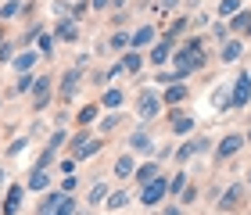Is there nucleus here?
I'll return each mask as SVG.
<instances>
[{
    "mask_svg": "<svg viewBox=\"0 0 251 215\" xmlns=\"http://www.w3.org/2000/svg\"><path fill=\"white\" fill-rule=\"evenodd\" d=\"M248 100H251V75L241 72L237 83H233V90H230V108H244Z\"/></svg>",
    "mask_w": 251,
    "mask_h": 215,
    "instance_id": "f257e3e1",
    "label": "nucleus"
},
{
    "mask_svg": "<svg viewBox=\"0 0 251 215\" xmlns=\"http://www.w3.org/2000/svg\"><path fill=\"white\" fill-rule=\"evenodd\" d=\"M244 143H248L244 133H230V137H223V140H219V151H215V158H219V162H226V158H233Z\"/></svg>",
    "mask_w": 251,
    "mask_h": 215,
    "instance_id": "f03ea898",
    "label": "nucleus"
},
{
    "mask_svg": "<svg viewBox=\"0 0 251 215\" xmlns=\"http://www.w3.org/2000/svg\"><path fill=\"white\" fill-rule=\"evenodd\" d=\"M165 190H169V179H151V183H147L144 190H140V205H158V201L165 197Z\"/></svg>",
    "mask_w": 251,
    "mask_h": 215,
    "instance_id": "7ed1b4c3",
    "label": "nucleus"
},
{
    "mask_svg": "<svg viewBox=\"0 0 251 215\" xmlns=\"http://www.w3.org/2000/svg\"><path fill=\"white\" fill-rule=\"evenodd\" d=\"M158 111H162V100H158V97L144 94L140 100H136V115H140V119H154Z\"/></svg>",
    "mask_w": 251,
    "mask_h": 215,
    "instance_id": "20e7f679",
    "label": "nucleus"
},
{
    "mask_svg": "<svg viewBox=\"0 0 251 215\" xmlns=\"http://www.w3.org/2000/svg\"><path fill=\"white\" fill-rule=\"evenodd\" d=\"M241 58H244V43H241V40H226V43H223V54H219V61L233 65V61H241Z\"/></svg>",
    "mask_w": 251,
    "mask_h": 215,
    "instance_id": "39448f33",
    "label": "nucleus"
},
{
    "mask_svg": "<svg viewBox=\"0 0 251 215\" xmlns=\"http://www.w3.org/2000/svg\"><path fill=\"white\" fill-rule=\"evenodd\" d=\"M47 94H50V79L40 75L36 83H32V108H43V104H47Z\"/></svg>",
    "mask_w": 251,
    "mask_h": 215,
    "instance_id": "423d86ee",
    "label": "nucleus"
},
{
    "mask_svg": "<svg viewBox=\"0 0 251 215\" xmlns=\"http://www.w3.org/2000/svg\"><path fill=\"white\" fill-rule=\"evenodd\" d=\"M169 58H173V40L154 43V50H151V65H165Z\"/></svg>",
    "mask_w": 251,
    "mask_h": 215,
    "instance_id": "0eeeda50",
    "label": "nucleus"
},
{
    "mask_svg": "<svg viewBox=\"0 0 251 215\" xmlns=\"http://www.w3.org/2000/svg\"><path fill=\"white\" fill-rule=\"evenodd\" d=\"M241 194H244V187H241V183H233L230 190H226V197H219V212H230V208H237Z\"/></svg>",
    "mask_w": 251,
    "mask_h": 215,
    "instance_id": "6e6552de",
    "label": "nucleus"
},
{
    "mask_svg": "<svg viewBox=\"0 0 251 215\" xmlns=\"http://www.w3.org/2000/svg\"><path fill=\"white\" fill-rule=\"evenodd\" d=\"M72 147H75V154H79V158H86V154H97V151H100V140L75 137V140H72Z\"/></svg>",
    "mask_w": 251,
    "mask_h": 215,
    "instance_id": "1a4fd4ad",
    "label": "nucleus"
},
{
    "mask_svg": "<svg viewBox=\"0 0 251 215\" xmlns=\"http://www.w3.org/2000/svg\"><path fill=\"white\" fill-rule=\"evenodd\" d=\"M165 104H183V100H187V86L183 83H169V90H165Z\"/></svg>",
    "mask_w": 251,
    "mask_h": 215,
    "instance_id": "9d476101",
    "label": "nucleus"
},
{
    "mask_svg": "<svg viewBox=\"0 0 251 215\" xmlns=\"http://www.w3.org/2000/svg\"><path fill=\"white\" fill-rule=\"evenodd\" d=\"M173 133H176V137L194 133V119H190V115H173Z\"/></svg>",
    "mask_w": 251,
    "mask_h": 215,
    "instance_id": "9b49d317",
    "label": "nucleus"
},
{
    "mask_svg": "<svg viewBox=\"0 0 251 215\" xmlns=\"http://www.w3.org/2000/svg\"><path fill=\"white\" fill-rule=\"evenodd\" d=\"M226 25H230L233 32H248L251 29V11H237L233 22H226Z\"/></svg>",
    "mask_w": 251,
    "mask_h": 215,
    "instance_id": "f8f14e48",
    "label": "nucleus"
},
{
    "mask_svg": "<svg viewBox=\"0 0 251 215\" xmlns=\"http://www.w3.org/2000/svg\"><path fill=\"white\" fill-rule=\"evenodd\" d=\"M18 205H22V187H11V190H7V205H4V215H15V212H18Z\"/></svg>",
    "mask_w": 251,
    "mask_h": 215,
    "instance_id": "ddd939ff",
    "label": "nucleus"
},
{
    "mask_svg": "<svg viewBox=\"0 0 251 215\" xmlns=\"http://www.w3.org/2000/svg\"><path fill=\"white\" fill-rule=\"evenodd\" d=\"M129 143H133V151H140V154H151V137H144V133H133L129 137Z\"/></svg>",
    "mask_w": 251,
    "mask_h": 215,
    "instance_id": "4468645a",
    "label": "nucleus"
},
{
    "mask_svg": "<svg viewBox=\"0 0 251 215\" xmlns=\"http://www.w3.org/2000/svg\"><path fill=\"white\" fill-rule=\"evenodd\" d=\"M136 179H140V183L147 187V183H151V179H158V165H154V162L140 165V168H136Z\"/></svg>",
    "mask_w": 251,
    "mask_h": 215,
    "instance_id": "2eb2a0df",
    "label": "nucleus"
},
{
    "mask_svg": "<svg viewBox=\"0 0 251 215\" xmlns=\"http://www.w3.org/2000/svg\"><path fill=\"white\" fill-rule=\"evenodd\" d=\"M133 172H136V168H133V158H129V154H122L119 162H115V176L126 179V176H133Z\"/></svg>",
    "mask_w": 251,
    "mask_h": 215,
    "instance_id": "dca6fc26",
    "label": "nucleus"
},
{
    "mask_svg": "<svg viewBox=\"0 0 251 215\" xmlns=\"http://www.w3.org/2000/svg\"><path fill=\"white\" fill-rule=\"evenodd\" d=\"M151 40H154V29L151 25H144V29L133 32V47H144V43H151Z\"/></svg>",
    "mask_w": 251,
    "mask_h": 215,
    "instance_id": "f3484780",
    "label": "nucleus"
},
{
    "mask_svg": "<svg viewBox=\"0 0 251 215\" xmlns=\"http://www.w3.org/2000/svg\"><path fill=\"white\" fill-rule=\"evenodd\" d=\"M47 183H50V176H47V168H36V172H32V176H29V187H32V190H43V187H47Z\"/></svg>",
    "mask_w": 251,
    "mask_h": 215,
    "instance_id": "a211bd4d",
    "label": "nucleus"
},
{
    "mask_svg": "<svg viewBox=\"0 0 251 215\" xmlns=\"http://www.w3.org/2000/svg\"><path fill=\"white\" fill-rule=\"evenodd\" d=\"M32 65H36V54H32V50H25V54H18V58H15V69L18 72H29Z\"/></svg>",
    "mask_w": 251,
    "mask_h": 215,
    "instance_id": "6ab92c4d",
    "label": "nucleus"
},
{
    "mask_svg": "<svg viewBox=\"0 0 251 215\" xmlns=\"http://www.w3.org/2000/svg\"><path fill=\"white\" fill-rule=\"evenodd\" d=\"M241 4H244V0H223V4H219V15H223V18H233L237 11H241Z\"/></svg>",
    "mask_w": 251,
    "mask_h": 215,
    "instance_id": "aec40b11",
    "label": "nucleus"
},
{
    "mask_svg": "<svg viewBox=\"0 0 251 215\" xmlns=\"http://www.w3.org/2000/svg\"><path fill=\"white\" fill-rule=\"evenodd\" d=\"M75 90H79V75H75V72H68V75H65V83H61V94H65V97H72Z\"/></svg>",
    "mask_w": 251,
    "mask_h": 215,
    "instance_id": "412c9836",
    "label": "nucleus"
},
{
    "mask_svg": "<svg viewBox=\"0 0 251 215\" xmlns=\"http://www.w3.org/2000/svg\"><path fill=\"white\" fill-rule=\"evenodd\" d=\"M104 205H108L111 212H119V208H126V205H129V197H126V194H122V190H119V194H111V197L104 201Z\"/></svg>",
    "mask_w": 251,
    "mask_h": 215,
    "instance_id": "4be33fe9",
    "label": "nucleus"
},
{
    "mask_svg": "<svg viewBox=\"0 0 251 215\" xmlns=\"http://www.w3.org/2000/svg\"><path fill=\"white\" fill-rule=\"evenodd\" d=\"M215 108H219V111H230V90H215Z\"/></svg>",
    "mask_w": 251,
    "mask_h": 215,
    "instance_id": "5701e85b",
    "label": "nucleus"
},
{
    "mask_svg": "<svg viewBox=\"0 0 251 215\" xmlns=\"http://www.w3.org/2000/svg\"><path fill=\"white\" fill-rule=\"evenodd\" d=\"M122 69H126V72H136V69H140V54H136V50H129V54L122 58Z\"/></svg>",
    "mask_w": 251,
    "mask_h": 215,
    "instance_id": "b1692460",
    "label": "nucleus"
},
{
    "mask_svg": "<svg viewBox=\"0 0 251 215\" xmlns=\"http://www.w3.org/2000/svg\"><path fill=\"white\" fill-rule=\"evenodd\" d=\"M104 108H122V90H108L104 94Z\"/></svg>",
    "mask_w": 251,
    "mask_h": 215,
    "instance_id": "393cba45",
    "label": "nucleus"
},
{
    "mask_svg": "<svg viewBox=\"0 0 251 215\" xmlns=\"http://www.w3.org/2000/svg\"><path fill=\"white\" fill-rule=\"evenodd\" d=\"M90 201H94V205H97V201H108V187H104V183H94V190H90Z\"/></svg>",
    "mask_w": 251,
    "mask_h": 215,
    "instance_id": "a878e982",
    "label": "nucleus"
},
{
    "mask_svg": "<svg viewBox=\"0 0 251 215\" xmlns=\"http://www.w3.org/2000/svg\"><path fill=\"white\" fill-rule=\"evenodd\" d=\"M18 11H22V7H18V0H11V4H4V7H0V22H4V18H15Z\"/></svg>",
    "mask_w": 251,
    "mask_h": 215,
    "instance_id": "bb28decb",
    "label": "nucleus"
},
{
    "mask_svg": "<svg viewBox=\"0 0 251 215\" xmlns=\"http://www.w3.org/2000/svg\"><path fill=\"white\" fill-rule=\"evenodd\" d=\"M183 187H187V176H183V172H176L173 179H169V190H173V194H179Z\"/></svg>",
    "mask_w": 251,
    "mask_h": 215,
    "instance_id": "cd10ccee",
    "label": "nucleus"
},
{
    "mask_svg": "<svg viewBox=\"0 0 251 215\" xmlns=\"http://www.w3.org/2000/svg\"><path fill=\"white\" fill-rule=\"evenodd\" d=\"M190 154H198V151H194V140H190V143H183V147H179V154H176V162H179V165H183V162H190Z\"/></svg>",
    "mask_w": 251,
    "mask_h": 215,
    "instance_id": "c85d7f7f",
    "label": "nucleus"
},
{
    "mask_svg": "<svg viewBox=\"0 0 251 215\" xmlns=\"http://www.w3.org/2000/svg\"><path fill=\"white\" fill-rule=\"evenodd\" d=\"M129 36H126V32H115V36H111V47H115V50H122V47H129Z\"/></svg>",
    "mask_w": 251,
    "mask_h": 215,
    "instance_id": "c756f323",
    "label": "nucleus"
},
{
    "mask_svg": "<svg viewBox=\"0 0 251 215\" xmlns=\"http://www.w3.org/2000/svg\"><path fill=\"white\" fill-rule=\"evenodd\" d=\"M97 119V104H90L86 111H79V122H83V126H86V122H94Z\"/></svg>",
    "mask_w": 251,
    "mask_h": 215,
    "instance_id": "7c9ffc66",
    "label": "nucleus"
},
{
    "mask_svg": "<svg viewBox=\"0 0 251 215\" xmlns=\"http://www.w3.org/2000/svg\"><path fill=\"white\" fill-rule=\"evenodd\" d=\"M187 25H190V18H176V22H173V29H169V32H173V36H179V32H187Z\"/></svg>",
    "mask_w": 251,
    "mask_h": 215,
    "instance_id": "2f4dec72",
    "label": "nucleus"
},
{
    "mask_svg": "<svg viewBox=\"0 0 251 215\" xmlns=\"http://www.w3.org/2000/svg\"><path fill=\"white\" fill-rule=\"evenodd\" d=\"M32 83H36V79H32L29 72H22V75H18V83H15V90H29Z\"/></svg>",
    "mask_w": 251,
    "mask_h": 215,
    "instance_id": "473e14b6",
    "label": "nucleus"
},
{
    "mask_svg": "<svg viewBox=\"0 0 251 215\" xmlns=\"http://www.w3.org/2000/svg\"><path fill=\"white\" fill-rule=\"evenodd\" d=\"M58 36H61V40H75L79 32H75V25H61V29H58Z\"/></svg>",
    "mask_w": 251,
    "mask_h": 215,
    "instance_id": "72a5a7b5",
    "label": "nucleus"
},
{
    "mask_svg": "<svg viewBox=\"0 0 251 215\" xmlns=\"http://www.w3.org/2000/svg\"><path fill=\"white\" fill-rule=\"evenodd\" d=\"M208 147H212V140H208V137H204V140H201V137L194 140V151H198V154H204V151H208Z\"/></svg>",
    "mask_w": 251,
    "mask_h": 215,
    "instance_id": "f704fd0d",
    "label": "nucleus"
},
{
    "mask_svg": "<svg viewBox=\"0 0 251 215\" xmlns=\"http://www.w3.org/2000/svg\"><path fill=\"white\" fill-rule=\"evenodd\" d=\"M65 140H68V137H65V133H54V137H50V143H47V147H50V151H58V147H61Z\"/></svg>",
    "mask_w": 251,
    "mask_h": 215,
    "instance_id": "c9c22d12",
    "label": "nucleus"
},
{
    "mask_svg": "<svg viewBox=\"0 0 251 215\" xmlns=\"http://www.w3.org/2000/svg\"><path fill=\"white\" fill-rule=\"evenodd\" d=\"M226 32H230V25H223V22H219V25H212V36H219V40H223Z\"/></svg>",
    "mask_w": 251,
    "mask_h": 215,
    "instance_id": "e433bc0d",
    "label": "nucleus"
},
{
    "mask_svg": "<svg viewBox=\"0 0 251 215\" xmlns=\"http://www.w3.org/2000/svg\"><path fill=\"white\" fill-rule=\"evenodd\" d=\"M11 50H15V47H11V43H4V47H0V61H11Z\"/></svg>",
    "mask_w": 251,
    "mask_h": 215,
    "instance_id": "4c0bfd02",
    "label": "nucleus"
},
{
    "mask_svg": "<svg viewBox=\"0 0 251 215\" xmlns=\"http://www.w3.org/2000/svg\"><path fill=\"white\" fill-rule=\"evenodd\" d=\"M162 215H183V208H176V205H173V208H165Z\"/></svg>",
    "mask_w": 251,
    "mask_h": 215,
    "instance_id": "58836bf2",
    "label": "nucleus"
},
{
    "mask_svg": "<svg viewBox=\"0 0 251 215\" xmlns=\"http://www.w3.org/2000/svg\"><path fill=\"white\" fill-rule=\"evenodd\" d=\"M158 4H162V7L169 11V7H176V4H179V0H158Z\"/></svg>",
    "mask_w": 251,
    "mask_h": 215,
    "instance_id": "ea45409f",
    "label": "nucleus"
},
{
    "mask_svg": "<svg viewBox=\"0 0 251 215\" xmlns=\"http://www.w3.org/2000/svg\"><path fill=\"white\" fill-rule=\"evenodd\" d=\"M108 4H111V0H94V7H97V11H104Z\"/></svg>",
    "mask_w": 251,
    "mask_h": 215,
    "instance_id": "a19ab883",
    "label": "nucleus"
},
{
    "mask_svg": "<svg viewBox=\"0 0 251 215\" xmlns=\"http://www.w3.org/2000/svg\"><path fill=\"white\" fill-rule=\"evenodd\" d=\"M248 187H251V172H248Z\"/></svg>",
    "mask_w": 251,
    "mask_h": 215,
    "instance_id": "79ce46f5",
    "label": "nucleus"
},
{
    "mask_svg": "<svg viewBox=\"0 0 251 215\" xmlns=\"http://www.w3.org/2000/svg\"><path fill=\"white\" fill-rule=\"evenodd\" d=\"M248 140H251V129H248Z\"/></svg>",
    "mask_w": 251,
    "mask_h": 215,
    "instance_id": "37998d69",
    "label": "nucleus"
}]
</instances>
